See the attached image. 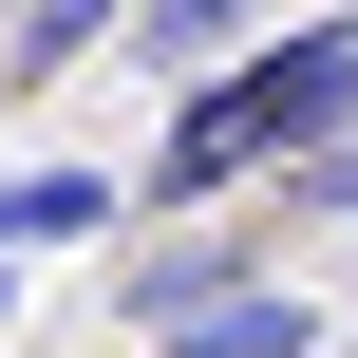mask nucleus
<instances>
[{"mask_svg":"<svg viewBox=\"0 0 358 358\" xmlns=\"http://www.w3.org/2000/svg\"><path fill=\"white\" fill-rule=\"evenodd\" d=\"M358 132V0L340 19H283V38H227L208 76H170V132H151V208H227L264 189L283 151Z\"/></svg>","mask_w":358,"mask_h":358,"instance_id":"obj_1","label":"nucleus"},{"mask_svg":"<svg viewBox=\"0 0 358 358\" xmlns=\"http://www.w3.org/2000/svg\"><path fill=\"white\" fill-rule=\"evenodd\" d=\"M245 264H264V227H208V208H151V245L113 264V321H132V340H170V321H189V302H227Z\"/></svg>","mask_w":358,"mask_h":358,"instance_id":"obj_2","label":"nucleus"},{"mask_svg":"<svg viewBox=\"0 0 358 358\" xmlns=\"http://www.w3.org/2000/svg\"><path fill=\"white\" fill-rule=\"evenodd\" d=\"M151 358H321V302H302L283 264H245L227 302H189V321H170Z\"/></svg>","mask_w":358,"mask_h":358,"instance_id":"obj_3","label":"nucleus"},{"mask_svg":"<svg viewBox=\"0 0 358 358\" xmlns=\"http://www.w3.org/2000/svg\"><path fill=\"white\" fill-rule=\"evenodd\" d=\"M94 227H132V189H113V170H0V264L94 245Z\"/></svg>","mask_w":358,"mask_h":358,"instance_id":"obj_4","label":"nucleus"},{"mask_svg":"<svg viewBox=\"0 0 358 358\" xmlns=\"http://www.w3.org/2000/svg\"><path fill=\"white\" fill-rule=\"evenodd\" d=\"M264 19H283V0H132V19H113V57L170 94V76H208V57H227V38H264Z\"/></svg>","mask_w":358,"mask_h":358,"instance_id":"obj_5","label":"nucleus"},{"mask_svg":"<svg viewBox=\"0 0 358 358\" xmlns=\"http://www.w3.org/2000/svg\"><path fill=\"white\" fill-rule=\"evenodd\" d=\"M132 0H0V94H57L76 57H113Z\"/></svg>","mask_w":358,"mask_h":358,"instance_id":"obj_6","label":"nucleus"},{"mask_svg":"<svg viewBox=\"0 0 358 358\" xmlns=\"http://www.w3.org/2000/svg\"><path fill=\"white\" fill-rule=\"evenodd\" d=\"M264 227H358V132H321V151L264 170Z\"/></svg>","mask_w":358,"mask_h":358,"instance_id":"obj_7","label":"nucleus"},{"mask_svg":"<svg viewBox=\"0 0 358 358\" xmlns=\"http://www.w3.org/2000/svg\"><path fill=\"white\" fill-rule=\"evenodd\" d=\"M0 321H19V264H0Z\"/></svg>","mask_w":358,"mask_h":358,"instance_id":"obj_8","label":"nucleus"}]
</instances>
